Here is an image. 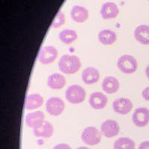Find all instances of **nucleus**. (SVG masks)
<instances>
[{"mask_svg": "<svg viewBox=\"0 0 149 149\" xmlns=\"http://www.w3.org/2000/svg\"><path fill=\"white\" fill-rule=\"evenodd\" d=\"M134 125L138 127H144L149 123V110L146 107H138L134 110L132 116Z\"/></svg>", "mask_w": 149, "mask_h": 149, "instance_id": "nucleus-8", "label": "nucleus"}, {"mask_svg": "<svg viewBox=\"0 0 149 149\" xmlns=\"http://www.w3.org/2000/svg\"><path fill=\"white\" fill-rule=\"evenodd\" d=\"M98 41L104 46H111L117 40L116 32L110 29H104L99 31L98 34Z\"/></svg>", "mask_w": 149, "mask_h": 149, "instance_id": "nucleus-19", "label": "nucleus"}, {"mask_svg": "<svg viewBox=\"0 0 149 149\" xmlns=\"http://www.w3.org/2000/svg\"><path fill=\"white\" fill-rule=\"evenodd\" d=\"M136 40L140 44L148 46L149 45V26L139 25L136 28L134 31Z\"/></svg>", "mask_w": 149, "mask_h": 149, "instance_id": "nucleus-15", "label": "nucleus"}, {"mask_svg": "<svg viewBox=\"0 0 149 149\" xmlns=\"http://www.w3.org/2000/svg\"><path fill=\"white\" fill-rule=\"evenodd\" d=\"M100 131L105 137L113 138L119 134L120 126L116 121L113 119H107L101 125Z\"/></svg>", "mask_w": 149, "mask_h": 149, "instance_id": "nucleus-7", "label": "nucleus"}, {"mask_svg": "<svg viewBox=\"0 0 149 149\" xmlns=\"http://www.w3.org/2000/svg\"><path fill=\"white\" fill-rule=\"evenodd\" d=\"M44 103L42 96L38 93H31L26 97L25 108L27 110H34L40 108Z\"/></svg>", "mask_w": 149, "mask_h": 149, "instance_id": "nucleus-16", "label": "nucleus"}, {"mask_svg": "<svg viewBox=\"0 0 149 149\" xmlns=\"http://www.w3.org/2000/svg\"><path fill=\"white\" fill-rule=\"evenodd\" d=\"M58 69L63 74H75L81 67V62L78 56L73 54H63L58 61Z\"/></svg>", "mask_w": 149, "mask_h": 149, "instance_id": "nucleus-1", "label": "nucleus"}, {"mask_svg": "<svg viewBox=\"0 0 149 149\" xmlns=\"http://www.w3.org/2000/svg\"><path fill=\"white\" fill-rule=\"evenodd\" d=\"M108 98L102 92H94L90 95L89 104L94 110H102L107 106Z\"/></svg>", "mask_w": 149, "mask_h": 149, "instance_id": "nucleus-11", "label": "nucleus"}, {"mask_svg": "<svg viewBox=\"0 0 149 149\" xmlns=\"http://www.w3.org/2000/svg\"><path fill=\"white\" fill-rule=\"evenodd\" d=\"M65 23V16L64 14L63 13L62 10H59L58 12V14H56L55 17H54V20L52 21L51 25V27L52 29H57L61 28V26H63V24Z\"/></svg>", "mask_w": 149, "mask_h": 149, "instance_id": "nucleus-23", "label": "nucleus"}, {"mask_svg": "<svg viewBox=\"0 0 149 149\" xmlns=\"http://www.w3.org/2000/svg\"><path fill=\"white\" fill-rule=\"evenodd\" d=\"M102 86V90L105 93L113 94L119 90L120 84H119V80L116 77L107 76L104 78Z\"/></svg>", "mask_w": 149, "mask_h": 149, "instance_id": "nucleus-17", "label": "nucleus"}, {"mask_svg": "<svg viewBox=\"0 0 149 149\" xmlns=\"http://www.w3.org/2000/svg\"><path fill=\"white\" fill-rule=\"evenodd\" d=\"M148 1H149V0H148Z\"/></svg>", "mask_w": 149, "mask_h": 149, "instance_id": "nucleus-29", "label": "nucleus"}, {"mask_svg": "<svg viewBox=\"0 0 149 149\" xmlns=\"http://www.w3.org/2000/svg\"><path fill=\"white\" fill-rule=\"evenodd\" d=\"M53 149H72L70 145L66 144V143H60V144L56 145Z\"/></svg>", "mask_w": 149, "mask_h": 149, "instance_id": "nucleus-25", "label": "nucleus"}, {"mask_svg": "<svg viewBox=\"0 0 149 149\" xmlns=\"http://www.w3.org/2000/svg\"><path fill=\"white\" fill-rule=\"evenodd\" d=\"M81 138L86 145L90 146H96L102 141V133L94 126H88L83 130Z\"/></svg>", "mask_w": 149, "mask_h": 149, "instance_id": "nucleus-4", "label": "nucleus"}, {"mask_svg": "<svg viewBox=\"0 0 149 149\" xmlns=\"http://www.w3.org/2000/svg\"><path fill=\"white\" fill-rule=\"evenodd\" d=\"M89 15L88 10L81 5H74L70 12L72 19L78 23L86 22L88 19Z\"/></svg>", "mask_w": 149, "mask_h": 149, "instance_id": "nucleus-14", "label": "nucleus"}, {"mask_svg": "<svg viewBox=\"0 0 149 149\" xmlns=\"http://www.w3.org/2000/svg\"><path fill=\"white\" fill-rule=\"evenodd\" d=\"M114 149H135L136 145L134 141L129 137H120L115 141L113 145Z\"/></svg>", "mask_w": 149, "mask_h": 149, "instance_id": "nucleus-22", "label": "nucleus"}, {"mask_svg": "<svg viewBox=\"0 0 149 149\" xmlns=\"http://www.w3.org/2000/svg\"><path fill=\"white\" fill-rule=\"evenodd\" d=\"M99 78H100V73L95 67L88 66L82 71V81L86 84H94L98 81Z\"/></svg>", "mask_w": 149, "mask_h": 149, "instance_id": "nucleus-12", "label": "nucleus"}, {"mask_svg": "<svg viewBox=\"0 0 149 149\" xmlns=\"http://www.w3.org/2000/svg\"><path fill=\"white\" fill-rule=\"evenodd\" d=\"M113 109L120 115H127L133 109V102L127 98H117L113 102Z\"/></svg>", "mask_w": 149, "mask_h": 149, "instance_id": "nucleus-10", "label": "nucleus"}, {"mask_svg": "<svg viewBox=\"0 0 149 149\" xmlns=\"http://www.w3.org/2000/svg\"><path fill=\"white\" fill-rule=\"evenodd\" d=\"M142 96L146 101L149 102V86H147L142 92Z\"/></svg>", "mask_w": 149, "mask_h": 149, "instance_id": "nucleus-24", "label": "nucleus"}, {"mask_svg": "<svg viewBox=\"0 0 149 149\" xmlns=\"http://www.w3.org/2000/svg\"><path fill=\"white\" fill-rule=\"evenodd\" d=\"M66 84V78L60 73H53L48 77L47 85L52 90H61L64 87Z\"/></svg>", "mask_w": 149, "mask_h": 149, "instance_id": "nucleus-18", "label": "nucleus"}, {"mask_svg": "<svg viewBox=\"0 0 149 149\" xmlns=\"http://www.w3.org/2000/svg\"><path fill=\"white\" fill-rule=\"evenodd\" d=\"M59 40L66 45H70L78 39V34L72 29H64L59 33Z\"/></svg>", "mask_w": 149, "mask_h": 149, "instance_id": "nucleus-21", "label": "nucleus"}, {"mask_svg": "<svg viewBox=\"0 0 149 149\" xmlns=\"http://www.w3.org/2000/svg\"><path fill=\"white\" fill-rule=\"evenodd\" d=\"M146 74L148 79L149 80V65H148L146 69Z\"/></svg>", "mask_w": 149, "mask_h": 149, "instance_id": "nucleus-27", "label": "nucleus"}, {"mask_svg": "<svg viewBox=\"0 0 149 149\" xmlns=\"http://www.w3.org/2000/svg\"><path fill=\"white\" fill-rule=\"evenodd\" d=\"M26 125L33 130L39 127L45 122V114L40 110H36V111L28 113L26 116Z\"/></svg>", "mask_w": 149, "mask_h": 149, "instance_id": "nucleus-9", "label": "nucleus"}, {"mask_svg": "<svg viewBox=\"0 0 149 149\" xmlns=\"http://www.w3.org/2000/svg\"><path fill=\"white\" fill-rule=\"evenodd\" d=\"M58 55L57 48L53 46H46L40 50L38 61L41 64L48 65L53 63Z\"/></svg>", "mask_w": 149, "mask_h": 149, "instance_id": "nucleus-6", "label": "nucleus"}, {"mask_svg": "<svg viewBox=\"0 0 149 149\" xmlns=\"http://www.w3.org/2000/svg\"><path fill=\"white\" fill-rule=\"evenodd\" d=\"M138 149H149V141H143L141 142Z\"/></svg>", "mask_w": 149, "mask_h": 149, "instance_id": "nucleus-26", "label": "nucleus"}, {"mask_svg": "<svg viewBox=\"0 0 149 149\" xmlns=\"http://www.w3.org/2000/svg\"><path fill=\"white\" fill-rule=\"evenodd\" d=\"M34 135L38 138H50L54 134V127L48 121H45L42 125L33 130Z\"/></svg>", "mask_w": 149, "mask_h": 149, "instance_id": "nucleus-20", "label": "nucleus"}, {"mask_svg": "<svg viewBox=\"0 0 149 149\" xmlns=\"http://www.w3.org/2000/svg\"><path fill=\"white\" fill-rule=\"evenodd\" d=\"M65 110V103L61 98L51 97L46 103V110L52 116H59Z\"/></svg>", "mask_w": 149, "mask_h": 149, "instance_id": "nucleus-5", "label": "nucleus"}, {"mask_svg": "<svg viewBox=\"0 0 149 149\" xmlns=\"http://www.w3.org/2000/svg\"><path fill=\"white\" fill-rule=\"evenodd\" d=\"M65 97L70 104H78L84 102L86 98V91L80 85L73 84L66 89Z\"/></svg>", "mask_w": 149, "mask_h": 149, "instance_id": "nucleus-3", "label": "nucleus"}, {"mask_svg": "<svg viewBox=\"0 0 149 149\" xmlns=\"http://www.w3.org/2000/svg\"><path fill=\"white\" fill-rule=\"evenodd\" d=\"M117 67L124 74H133L137 70L138 62L134 56L123 54L117 61Z\"/></svg>", "mask_w": 149, "mask_h": 149, "instance_id": "nucleus-2", "label": "nucleus"}, {"mask_svg": "<svg viewBox=\"0 0 149 149\" xmlns=\"http://www.w3.org/2000/svg\"><path fill=\"white\" fill-rule=\"evenodd\" d=\"M76 149H90V148L87 147H84V146H81V147H78V148Z\"/></svg>", "mask_w": 149, "mask_h": 149, "instance_id": "nucleus-28", "label": "nucleus"}, {"mask_svg": "<svg viewBox=\"0 0 149 149\" xmlns=\"http://www.w3.org/2000/svg\"><path fill=\"white\" fill-rule=\"evenodd\" d=\"M119 10L117 5L114 2H105L102 5L100 10V14L104 19H115L119 15Z\"/></svg>", "mask_w": 149, "mask_h": 149, "instance_id": "nucleus-13", "label": "nucleus"}]
</instances>
